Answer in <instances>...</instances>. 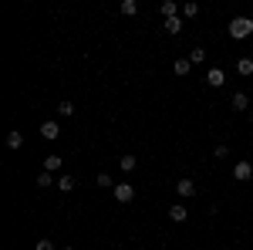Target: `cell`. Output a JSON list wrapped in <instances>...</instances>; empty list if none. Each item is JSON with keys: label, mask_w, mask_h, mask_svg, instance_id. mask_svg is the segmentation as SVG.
Wrapping results in <instances>:
<instances>
[{"label": "cell", "mask_w": 253, "mask_h": 250, "mask_svg": "<svg viewBox=\"0 0 253 250\" xmlns=\"http://www.w3.org/2000/svg\"><path fill=\"white\" fill-rule=\"evenodd\" d=\"M253 34V20L250 17H233L230 20V38L233 41H243V38H250Z\"/></svg>", "instance_id": "obj_1"}, {"label": "cell", "mask_w": 253, "mask_h": 250, "mask_svg": "<svg viewBox=\"0 0 253 250\" xmlns=\"http://www.w3.org/2000/svg\"><path fill=\"white\" fill-rule=\"evenodd\" d=\"M233 179L236 183H250L253 179V162H243V159L233 162Z\"/></svg>", "instance_id": "obj_2"}, {"label": "cell", "mask_w": 253, "mask_h": 250, "mask_svg": "<svg viewBox=\"0 0 253 250\" xmlns=\"http://www.w3.org/2000/svg\"><path fill=\"white\" fill-rule=\"evenodd\" d=\"M41 135H44L47 142L61 139V125H58V118H44V122H41Z\"/></svg>", "instance_id": "obj_3"}, {"label": "cell", "mask_w": 253, "mask_h": 250, "mask_svg": "<svg viewBox=\"0 0 253 250\" xmlns=\"http://www.w3.org/2000/svg\"><path fill=\"white\" fill-rule=\"evenodd\" d=\"M112 196H115L118 203H132V200H135V186H132V183H118L115 190H112Z\"/></svg>", "instance_id": "obj_4"}, {"label": "cell", "mask_w": 253, "mask_h": 250, "mask_svg": "<svg viewBox=\"0 0 253 250\" xmlns=\"http://www.w3.org/2000/svg\"><path fill=\"white\" fill-rule=\"evenodd\" d=\"M175 193H179V196H182V200H193L196 193V179H189V176H182V179H179V183H175Z\"/></svg>", "instance_id": "obj_5"}, {"label": "cell", "mask_w": 253, "mask_h": 250, "mask_svg": "<svg viewBox=\"0 0 253 250\" xmlns=\"http://www.w3.org/2000/svg\"><path fill=\"white\" fill-rule=\"evenodd\" d=\"M206 85H210V88H223V85H226V71H223V68H210V71H206Z\"/></svg>", "instance_id": "obj_6"}, {"label": "cell", "mask_w": 253, "mask_h": 250, "mask_svg": "<svg viewBox=\"0 0 253 250\" xmlns=\"http://www.w3.org/2000/svg\"><path fill=\"white\" fill-rule=\"evenodd\" d=\"M159 10H162V17L169 20V17H179V14H182V3H175V0H162Z\"/></svg>", "instance_id": "obj_7"}, {"label": "cell", "mask_w": 253, "mask_h": 250, "mask_svg": "<svg viewBox=\"0 0 253 250\" xmlns=\"http://www.w3.org/2000/svg\"><path fill=\"white\" fill-rule=\"evenodd\" d=\"M230 105H233L236 112H247V108H250V95H247V92H233Z\"/></svg>", "instance_id": "obj_8"}, {"label": "cell", "mask_w": 253, "mask_h": 250, "mask_svg": "<svg viewBox=\"0 0 253 250\" xmlns=\"http://www.w3.org/2000/svg\"><path fill=\"white\" fill-rule=\"evenodd\" d=\"M169 220H172V223H186V220H189V210H186L182 203H175V206H169Z\"/></svg>", "instance_id": "obj_9"}, {"label": "cell", "mask_w": 253, "mask_h": 250, "mask_svg": "<svg viewBox=\"0 0 253 250\" xmlns=\"http://www.w3.org/2000/svg\"><path fill=\"white\" fill-rule=\"evenodd\" d=\"M236 75L240 78H253V58H240L236 61Z\"/></svg>", "instance_id": "obj_10"}, {"label": "cell", "mask_w": 253, "mask_h": 250, "mask_svg": "<svg viewBox=\"0 0 253 250\" xmlns=\"http://www.w3.org/2000/svg\"><path fill=\"white\" fill-rule=\"evenodd\" d=\"M172 71H175V75H179V78H186V75H189V71H193V61H189V58H175Z\"/></svg>", "instance_id": "obj_11"}, {"label": "cell", "mask_w": 253, "mask_h": 250, "mask_svg": "<svg viewBox=\"0 0 253 250\" xmlns=\"http://www.w3.org/2000/svg\"><path fill=\"white\" fill-rule=\"evenodd\" d=\"M135 166H138V159H135V155H132V152H125V155H122V159H118V169H122V173H132Z\"/></svg>", "instance_id": "obj_12"}, {"label": "cell", "mask_w": 253, "mask_h": 250, "mask_svg": "<svg viewBox=\"0 0 253 250\" xmlns=\"http://www.w3.org/2000/svg\"><path fill=\"white\" fill-rule=\"evenodd\" d=\"M98 186H101V190H115L118 183H115V176L112 173H105V169H101V173H98V179H95Z\"/></svg>", "instance_id": "obj_13"}, {"label": "cell", "mask_w": 253, "mask_h": 250, "mask_svg": "<svg viewBox=\"0 0 253 250\" xmlns=\"http://www.w3.org/2000/svg\"><path fill=\"white\" fill-rule=\"evenodd\" d=\"M58 190L61 193H71V190H75V176H71V173H61L58 176Z\"/></svg>", "instance_id": "obj_14"}, {"label": "cell", "mask_w": 253, "mask_h": 250, "mask_svg": "<svg viewBox=\"0 0 253 250\" xmlns=\"http://www.w3.org/2000/svg\"><path fill=\"white\" fill-rule=\"evenodd\" d=\"M61 166H64V159H61V155H47V159H44V173H58Z\"/></svg>", "instance_id": "obj_15"}, {"label": "cell", "mask_w": 253, "mask_h": 250, "mask_svg": "<svg viewBox=\"0 0 253 250\" xmlns=\"http://www.w3.org/2000/svg\"><path fill=\"white\" fill-rule=\"evenodd\" d=\"M38 186H41V190H54V186H58L54 173H41V176H38Z\"/></svg>", "instance_id": "obj_16"}, {"label": "cell", "mask_w": 253, "mask_h": 250, "mask_svg": "<svg viewBox=\"0 0 253 250\" xmlns=\"http://www.w3.org/2000/svg\"><path fill=\"white\" fill-rule=\"evenodd\" d=\"M58 115L61 118H75V101H68V98L58 101Z\"/></svg>", "instance_id": "obj_17"}, {"label": "cell", "mask_w": 253, "mask_h": 250, "mask_svg": "<svg viewBox=\"0 0 253 250\" xmlns=\"http://www.w3.org/2000/svg\"><path fill=\"white\" fill-rule=\"evenodd\" d=\"M118 10H122L125 17H135V14H138V3H135V0H122V3H118Z\"/></svg>", "instance_id": "obj_18"}, {"label": "cell", "mask_w": 253, "mask_h": 250, "mask_svg": "<svg viewBox=\"0 0 253 250\" xmlns=\"http://www.w3.org/2000/svg\"><path fill=\"white\" fill-rule=\"evenodd\" d=\"M20 146H24V135H20V132H7V149H14V152H17Z\"/></svg>", "instance_id": "obj_19"}, {"label": "cell", "mask_w": 253, "mask_h": 250, "mask_svg": "<svg viewBox=\"0 0 253 250\" xmlns=\"http://www.w3.org/2000/svg\"><path fill=\"white\" fill-rule=\"evenodd\" d=\"M182 31V17H169L166 20V34H179Z\"/></svg>", "instance_id": "obj_20"}, {"label": "cell", "mask_w": 253, "mask_h": 250, "mask_svg": "<svg viewBox=\"0 0 253 250\" xmlns=\"http://www.w3.org/2000/svg\"><path fill=\"white\" fill-rule=\"evenodd\" d=\"M186 58L193 61V64H203V61H206V48H193V51H189Z\"/></svg>", "instance_id": "obj_21"}, {"label": "cell", "mask_w": 253, "mask_h": 250, "mask_svg": "<svg viewBox=\"0 0 253 250\" xmlns=\"http://www.w3.org/2000/svg\"><path fill=\"white\" fill-rule=\"evenodd\" d=\"M196 14H199V3L186 0V3H182V17H196Z\"/></svg>", "instance_id": "obj_22"}, {"label": "cell", "mask_w": 253, "mask_h": 250, "mask_svg": "<svg viewBox=\"0 0 253 250\" xmlns=\"http://www.w3.org/2000/svg\"><path fill=\"white\" fill-rule=\"evenodd\" d=\"M34 250H61V247H54V240H47V237H41L38 244H34Z\"/></svg>", "instance_id": "obj_23"}, {"label": "cell", "mask_w": 253, "mask_h": 250, "mask_svg": "<svg viewBox=\"0 0 253 250\" xmlns=\"http://www.w3.org/2000/svg\"><path fill=\"white\" fill-rule=\"evenodd\" d=\"M213 155H216V159H230V146H226V142H219V146L213 149Z\"/></svg>", "instance_id": "obj_24"}, {"label": "cell", "mask_w": 253, "mask_h": 250, "mask_svg": "<svg viewBox=\"0 0 253 250\" xmlns=\"http://www.w3.org/2000/svg\"><path fill=\"white\" fill-rule=\"evenodd\" d=\"M61 250H75V247H71V244H68V247H61Z\"/></svg>", "instance_id": "obj_25"}, {"label": "cell", "mask_w": 253, "mask_h": 250, "mask_svg": "<svg viewBox=\"0 0 253 250\" xmlns=\"http://www.w3.org/2000/svg\"><path fill=\"white\" fill-rule=\"evenodd\" d=\"M250 95H253V85H250Z\"/></svg>", "instance_id": "obj_26"}, {"label": "cell", "mask_w": 253, "mask_h": 250, "mask_svg": "<svg viewBox=\"0 0 253 250\" xmlns=\"http://www.w3.org/2000/svg\"><path fill=\"white\" fill-rule=\"evenodd\" d=\"M250 122H253V112H250Z\"/></svg>", "instance_id": "obj_27"}]
</instances>
